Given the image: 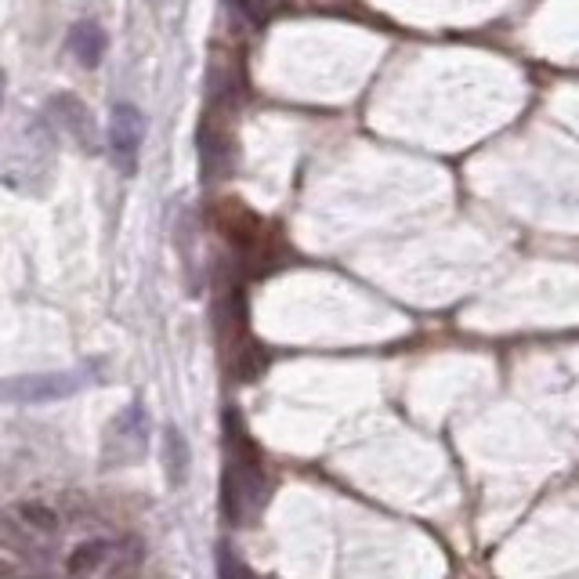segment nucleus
<instances>
[{
	"mask_svg": "<svg viewBox=\"0 0 579 579\" xmlns=\"http://www.w3.org/2000/svg\"><path fill=\"white\" fill-rule=\"evenodd\" d=\"M228 431V471H225V514L232 522H247L268 500V482L261 471V456L247 438L236 413H225Z\"/></svg>",
	"mask_w": 579,
	"mask_h": 579,
	"instance_id": "f257e3e1",
	"label": "nucleus"
},
{
	"mask_svg": "<svg viewBox=\"0 0 579 579\" xmlns=\"http://www.w3.org/2000/svg\"><path fill=\"white\" fill-rule=\"evenodd\" d=\"M98 362H84L76 370H51V373H22V377L0 380V406H48V402L69 399L87 384H95Z\"/></svg>",
	"mask_w": 579,
	"mask_h": 579,
	"instance_id": "f03ea898",
	"label": "nucleus"
},
{
	"mask_svg": "<svg viewBox=\"0 0 579 579\" xmlns=\"http://www.w3.org/2000/svg\"><path fill=\"white\" fill-rule=\"evenodd\" d=\"M149 453V413L142 402H131L124 413H116L113 424L102 438V464L105 467H131Z\"/></svg>",
	"mask_w": 579,
	"mask_h": 579,
	"instance_id": "7ed1b4c3",
	"label": "nucleus"
},
{
	"mask_svg": "<svg viewBox=\"0 0 579 579\" xmlns=\"http://www.w3.org/2000/svg\"><path fill=\"white\" fill-rule=\"evenodd\" d=\"M142 142H145L142 109L131 102L113 105V120H109V152H113V163L124 174H134V167H138Z\"/></svg>",
	"mask_w": 579,
	"mask_h": 579,
	"instance_id": "20e7f679",
	"label": "nucleus"
},
{
	"mask_svg": "<svg viewBox=\"0 0 579 579\" xmlns=\"http://www.w3.org/2000/svg\"><path fill=\"white\" fill-rule=\"evenodd\" d=\"M131 543H113V540H91V543H80L73 554H69L66 569L73 576H91V572H127L138 565V554H127L124 551Z\"/></svg>",
	"mask_w": 579,
	"mask_h": 579,
	"instance_id": "39448f33",
	"label": "nucleus"
},
{
	"mask_svg": "<svg viewBox=\"0 0 579 579\" xmlns=\"http://www.w3.org/2000/svg\"><path fill=\"white\" fill-rule=\"evenodd\" d=\"M48 113L62 131L73 138L76 145L84 152H98V127H95V116L87 109L84 102L76 95H55L48 102Z\"/></svg>",
	"mask_w": 579,
	"mask_h": 579,
	"instance_id": "423d86ee",
	"label": "nucleus"
},
{
	"mask_svg": "<svg viewBox=\"0 0 579 579\" xmlns=\"http://www.w3.org/2000/svg\"><path fill=\"white\" fill-rule=\"evenodd\" d=\"M200 163L207 181H218L232 174V142L218 127H203L200 131Z\"/></svg>",
	"mask_w": 579,
	"mask_h": 579,
	"instance_id": "0eeeda50",
	"label": "nucleus"
},
{
	"mask_svg": "<svg viewBox=\"0 0 579 579\" xmlns=\"http://www.w3.org/2000/svg\"><path fill=\"white\" fill-rule=\"evenodd\" d=\"M105 48H109V40H105V29L98 22H76L69 33V51L84 69H95L105 58Z\"/></svg>",
	"mask_w": 579,
	"mask_h": 579,
	"instance_id": "6e6552de",
	"label": "nucleus"
},
{
	"mask_svg": "<svg viewBox=\"0 0 579 579\" xmlns=\"http://www.w3.org/2000/svg\"><path fill=\"white\" fill-rule=\"evenodd\" d=\"M163 460H167V478L171 485H181L189 478V442L178 428L163 431Z\"/></svg>",
	"mask_w": 579,
	"mask_h": 579,
	"instance_id": "1a4fd4ad",
	"label": "nucleus"
},
{
	"mask_svg": "<svg viewBox=\"0 0 579 579\" xmlns=\"http://www.w3.org/2000/svg\"><path fill=\"white\" fill-rule=\"evenodd\" d=\"M4 84H8V76H4V69H0V102H4Z\"/></svg>",
	"mask_w": 579,
	"mask_h": 579,
	"instance_id": "9d476101",
	"label": "nucleus"
}]
</instances>
